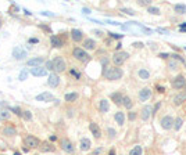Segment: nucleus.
<instances>
[{
    "label": "nucleus",
    "mask_w": 186,
    "mask_h": 155,
    "mask_svg": "<svg viewBox=\"0 0 186 155\" xmlns=\"http://www.w3.org/2000/svg\"><path fill=\"white\" fill-rule=\"evenodd\" d=\"M174 121H175V119H174L171 115H167L164 118H161L160 125H161V127H163L164 130H169V129L174 127Z\"/></svg>",
    "instance_id": "20e7f679"
},
{
    "label": "nucleus",
    "mask_w": 186,
    "mask_h": 155,
    "mask_svg": "<svg viewBox=\"0 0 186 155\" xmlns=\"http://www.w3.org/2000/svg\"><path fill=\"white\" fill-rule=\"evenodd\" d=\"M108 135H110V137H111V139H114V137H115V130H114V129H111V127H108Z\"/></svg>",
    "instance_id": "a19ab883"
},
{
    "label": "nucleus",
    "mask_w": 186,
    "mask_h": 155,
    "mask_svg": "<svg viewBox=\"0 0 186 155\" xmlns=\"http://www.w3.org/2000/svg\"><path fill=\"white\" fill-rule=\"evenodd\" d=\"M102 152H103V148L100 147V148H96V150H94V151H93L90 155H100Z\"/></svg>",
    "instance_id": "58836bf2"
},
{
    "label": "nucleus",
    "mask_w": 186,
    "mask_h": 155,
    "mask_svg": "<svg viewBox=\"0 0 186 155\" xmlns=\"http://www.w3.org/2000/svg\"><path fill=\"white\" fill-rule=\"evenodd\" d=\"M13 111H14L15 114L18 115V116H22V112H21V109H20V108H18V107H15V108H14Z\"/></svg>",
    "instance_id": "79ce46f5"
},
{
    "label": "nucleus",
    "mask_w": 186,
    "mask_h": 155,
    "mask_svg": "<svg viewBox=\"0 0 186 155\" xmlns=\"http://www.w3.org/2000/svg\"><path fill=\"white\" fill-rule=\"evenodd\" d=\"M22 118H24L25 121H31L32 119L31 111H22Z\"/></svg>",
    "instance_id": "72a5a7b5"
},
{
    "label": "nucleus",
    "mask_w": 186,
    "mask_h": 155,
    "mask_svg": "<svg viewBox=\"0 0 186 155\" xmlns=\"http://www.w3.org/2000/svg\"><path fill=\"white\" fill-rule=\"evenodd\" d=\"M174 11H175L176 14H185L186 13V6L185 4H181V3H178L174 6Z\"/></svg>",
    "instance_id": "b1692460"
},
{
    "label": "nucleus",
    "mask_w": 186,
    "mask_h": 155,
    "mask_svg": "<svg viewBox=\"0 0 186 155\" xmlns=\"http://www.w3.org/2000/svg\"><path fill=\"white\" fill-rule=\"evenodd\" d=\"M9 116H10V114L6 111V109H0V119L3 121V119H9Z\"/></svg>",
    "instance_id": "f704fd0d"
},
{
    "label": "nucleus",
    "mask_w": 186,
    "mask_h": 155,
    "mask_svg": "<svg viewBox=\"0 0 186 155\" xmlns=\"http://www.w3.org/2000/svg\"><path fill=\"white\" fill-rule=\"evenodd\" d=\"M31 72L33 76H46L47 75V69L46 68H41V67H36V68H32Z\"/></svg>",
    "instance_id": "dca6fc26"
},
{
    "label": "nucleus",
    "mask_w": 186,
    "mask_h": 155,
    "mask_svg": "<svg viewBox=\"0 0 186 155\" xmlns=\"http://www.w3.org/2000/svg\"><path fill=\"white\" fill-rule=\"evenodd\" d=\"M38 39H36V38H32V39H29V43H38Z\"/></svg>",
    "instance_id": "8fccbe9b"
},
{
    "label": "nucleus",
    "mask_w": 186,
    "mask_h": 155,
    "mask_svg": "<svg viewBox=\"0 0 186 155\" xmlns=\"http://www.w3.org/2000/svg\"><path fill=\"white\" fill-rule=\"evenodd\" d=\"M41 150L43 151V152H47V151H49V152H53V151L56 150V147H54L53 144H49V143H43L42 147H41Z\"/></svg>",
    "instance_id": "393cba45"
},
{
    "label": "nucleus",
    "mask_w": 186,
    "mask_h": 155,
    "mask_svg": "<svg viewBox=\"0 0 186 155\" xmlns=\"http://www.w3.org/2000/svg\"><path fill=\"white\" fill-rule=\"evenodd\" d=\"M75 100H78V93H68V94H65V101L71 103V101H75Z\"/></svg>",
    "instance_id": "7c9ffc66"
},
{
    "label": "nucleus",
    "mask_w": 186,
    "mask_h": 155,
    "mask_svg": "<svg viewBox=\"0 0 186 155\" xmlns=\"http://www.w3.org/2000/svg\"><path fill=\"white\" fill-rule=\"evenodd\" d=\"M90 145H92V143H90V140L89 139H82L81 140V150L82 151H88V150H90Z\"/></svg>",
    "instance_id": "4be33fe9"
},
{
    "label": "nucleus",
    "mask_w": 186,
    "mask_h": 155,
    "mask_svg": "<svg viewBox=\"0 0 186 155\" xmlns=\"http://www.w3.org/2000/svg\"><path fill=\"white\" fill-rule=\"evenodd\" d=\"M83 13H85V14H89V13H90V11H89V9H83Z\"/></svg>",
    "instance_id": "5fc2aeb1"
},
{
    "label": "nucleus",
    "mask_w": 186,
    "mask_h": 155,
    "mask_svg": "<svg viewBox=\"0 0 186 155\" xmlns=\"http://www.w3.org/2000/svg\"><path fill=\"white\" fill-rule=\"evenodd\" d=\"M72 55L78 60V61H81V62H88L89 61V54L85 51L83 49H79V47H76V49H74V51H72Z\"/></svg>",
    "instance_id": "7ed1b4c3"
},
{
    "label": "nucleus",
    "mask_w": 186,
    "mask_h": 155,
    "mask_svg": "<svg viewBox=\"0 0 186 155\" xmlns=\"http://www.w3.org/2000/svg\"><path fill=\"white\" fill-rule=\"evenodd\" d=\"M111 35V38H114V39H121L122 38V35H118V33H110Z\"/></svg>",
    "instance_id": "37998d69"
},
{
    "label": "nucleus",
    "mask_w": 186,
    "mask_h": 155,
    "mask_svg": "<svg viewBox=\"0 0 186 155\" xmlns=\"http://www.w3.org/2000/svg\"><path fill=\"white\" fill-rule=\"evenodd\" d=\"M27 78H28V72H27L25 69H24V71H21V73H20V80H22V82H24Z\"/></svg>",
    "instance_id": "c9c22d12"
},
{
    "label": "nucleus",
    "mask_w": 186,
    "mask_h": 155,
    "mask_svg": "<svg viewBox=\"0 0 186 155\" xmlns=\"http://www.w3.org/2000/svg\"><path fill=\"white\" fill-rule=\"evenodd\" d=\"M53 64H54V71L56 72H64L65 71V68H67V65H65V61H64V58L62 57H56L54 60H53Z\"/></svg>",
    "instance_id": "39448f33"
},
{
    "label": "nucleus",
    "mask_w": 186,
    "mask_h": 155,
    "mask_svg": "<svg viewBox=\"0 0 186 155\" xmlns=\"http://www.w3.org/2000/svg\"><path fill=\"white\" fill-rule=\"evenodd\" d=\"M25 55H27V51H25L22 47H14V49H13V57H14V58L22 60Z\"/></svg>",
    "instance_id": "ddd939ff"
},
{
    "label": "nucleus",
    "mask_w": 186,
    "mask_h": 155,
    "mask_svg": "<svg viewBox=\"0 0 186 155\" xmlns=\"http://www.w3.org/2000/svg\"><path fill=\"white\" fill-rule=\"evenodd\" d=\"M172 87L174 89H176V90H179V89H182V87H185L186 86V79L183 75H178L176 78H174L172 79Z\"/></svg>",
    "instance_id": "423d86ee"
},
{
    "label": "nucleus",
    "mask_w": 186,
    "mask_h": 155,
    "mask_svg": "<svg viewBox=\"0 0 186 155\" xmlns=\"http://www.w3.org/2000/svg\"><path fill=\"white\" fill-rule=\"evenodd\" d=\"M135 47H143V43H134Z\"/></svg>",
    "instance_id": "3c124183"
},
{
    "label": "nucleus",
    "mask_w": 186,
    "mask_h": 155,
    "mask_svg": "<svg viewBox=\"0 0 186 155\" xmlns=\"http://www.w3.org/2000/svg\"><path fill=\"white\" fill-rule=\"evenodd\" d=\"M111 100H113V101L117 104V105H122V101H124V96L120 93V92H117V93H113V94H111Z\"/></svg>",
    "instance_id": "f3484780"
},
{
    "label": "nucleus",
    "mask_w": 186,
    "mask_h": 155,
    "mask_svg": "<svg viewBox=\"0 0 186 155\" xmlns=\"http://www.w3.org/2000/svg\"><path fill=\"white\" fill-rule=\"evenodd\" d=\"M3 135H6V136H15V135H17V130H15V127H4V129H3Z\"/></svg>",
    "instance_id": "c756f323"
},
{
    "label": "nucleus",
    "mask_w": 186,
    "mask_h": 155,
    "mask_svg": "<svg viewBox=\"0 0 186 155\" xmlns=\"http://www.w3.org/2000/svg\"><path fill=\"white\" fill-rule=\"evenodd\" d=\"M46 69H54V64H53V61L46 62Z\"/></svg>",
    "instance_id": "ea45409f"
},
{
    "label": "nucleus",
    "mask_w": 186,
    "mask_h": 155,
    "mask_svg": "<svg viewBox=\"0 0 186 155\" xmlns=\"http://www.w3.org/2000/svg\"><path fill=\"white\" fill-rule=\"evenodd\" d=\"M89 129H90V132H92V135L96 137V139H100L102 137V130H100V127H99V125L92 122V123L89 125Z\"/></svg>",
    "instance_id": "4468645a"
},
{
    "label": "nucleus",
    "mask_w": 186,
    "mask_h": 155,
    "mask_svg": "<svg viewBox=\"0 0 186 155\" xmlns=\"http://www.w3.org/2000/svg\"><path fill=\"white\" fill-rule=\"evenodd\" d=\"M114 119H115V122L120 125V126H122L125 122V115L124 112H121V111H118V112H115V115H114Z\"/></svg>",
    "instance_id": "aec40b11"
},
{
    "label": "nucleus",
    "mask_w": 186,
    "mask_h": 155,
    "mask_svg": "<svg viewBox=\"0 0 186 155\" xmlns=\"http://www.w3.org/2000/svg\"><path fill=\"white\" fill-rule=\"evenodd\" d=\"M122 105H124L126 109H131V108H132V105H134V103H132V100H131L128 96H124V101H122Z\"/></svg>",
    "instance_id": "c85d7f7f"
},
{
    "label": "nucleus",
    "mask_w": 186,
    "mask_h": 155,
    "mask_svg": "<svg viewBox=\"0 0 186 155\" xmlns=\"http://www.w3.org/2000/svg\"><path fill=\"white\" fill-rule=\"evenodd\" d=\"M99 109H100V112H103V114L108 112V109H110V104H108V101H107L106 98L100 101V104H99Z\"/></svg>",
    "instance_id": "412c9836"
},
{
    "label": "nucleus",
    "mask_w": 186,
    "mask_h": 155,
    "mask_svg": "<svg viewBox=\"0 0 186 155\" xmlns=\"http://www.w3.org/2000/svg\"><path fill=\"white\" fill-rule=\"evenodd\" d=\"M168 67H169V69H176L178 64H176L175 61H169V62H168Z\"/></svg>",
    "instance_id": "4c0bfd02"
},
{
    "label": "nucleus",
    "mask_w": 186,
    "mask_h": 155,
    "mask_svg": "<svg viewBox=\"0 0 186 155\" xmlns=\"http://www.w3.org/2000/svg\"><path fill=\"white\" fill-rule=\"evenodd\" d=\"M22 151H25V152H28V151H29V148H28V147H24V148H22Z\"/></svg>",
    "instance_id": "4d7b16f0"
},
{
    "label": "nucleus",
    "mask_w": 186,
    "mask_h": 155,
    "mask_svg": "<svg viewBox=\"0 0 186 155\" xmlns=\"http://www.w3.org/2000/svg\"><path fill=\"white\" fill-rule=\"evenodd\" d=\"M182 125H183V119H182V118H176L175 121H174V129H175V130H179V129L182 127Z\"/></svg>",
    "instance_id": "2f4dec72"
},
{
    "label": "nucleus",
    "mask_w": 186,
    "mask_h": 155,
    "mask_svg": "<svg viewBox=\"0 0 186 155\" xmlns=\"http://www.w3.org/2000/svg\"><path fill=\"white\" fill-rule=\"evenodd\" d=\"M58 83H60L58 75H57V73H50V75H49V79H47V84H49L50 87H57Z\"/></svg>",
    "instance_id": "f8f14e48"
},
{
    "label": "nucleus",
    "mask_w": 186,
    "mask_h": 155,
    "mask_svg": "<svg viewBox=\"0 0 186 155\" xmlns=\"http://www.w3.org/2000/svg\"><path fill=\"white\" fill-rule=\"evenodd\" d=\"M138 75H139V78L142 79V80H147L149 78H150V72L147 71V69H139V72H138Z\"/></svg>",
    "instance_id": "a878e982"
},
{
    "label": "nucleus",
    "mask_w": 186,
    "mask_h": 155,
    "mask_svg": "<svg viewBox=\"0 0 186 155\" xmlns=\"http://www.w3.org/2000/svg\"><path fill=\"white\" fill-rule=\"evenodd\" d=\"M42 62H43V58H42V57H36V58H32V60H29L27 64H28L29 67H35V68H36V67H39V65H41Z\"/></svg>",
    "instance_id": "5701e85b"
},
{
    "label": "nucleus",
    "mask_w": 186,
    "mask_h": 155,
    "mask_svg": "<svg viewBox=\"0 0 186 155\" xmlns=\"http://www.w3.org/2000/svg\"><path fill=\"white\" fill-rule=\"evenodd\" d=\"M24 143H25V145H28V148H36L38 145L41 144L39 139L35 137V136H27L25 140H24Z\"/></svg>",
    "instance_id": "6e6552de"
},
{
    "label": "nucleus",
    "mask_w": 186,
    "mask_h": 155,
    "mask_svg": "<svg viewBox=\"0 0 186 155\" xmlns=\"http://www.w3.org/2000/svg\"><path fill=\"white\" fill-rule=\"evenodd\" d=\"M149 3H150L149 0H142V1H139V4H140V6H146V4H149Z\"/></svg>",
    "instance_id": "a18cd8bd"
},
{
    "label": "nucleus",
    "mask_w": 186,
    "mask_h": 155,
    "mask_svg": "<svg viewBox=\"0 0 186 155\" xmlns=\"http://www.w3.org/2000/svg\"><path fill=\"white\" fill-rule=\"evenodd\" d=\"M0 26H1V20H0Z\"/></svg>",
    "instance_id": "bf43d9fd"
},
{
    "label": "nucleus",
    "mask_w": 186,
    "mask_h": 155,
    "mask_svg": "<svg viewBox=\"0 0 186 155\" xmlns=\"http://www.w3.org/2000/svg\"><path fill=\"white\" fill-rule=\"evenodd\" d=\"M128 118H129L131 121H134L135 118H136V114H135V112H129V115H128Z\"/></svg>",
    "instance_id": "c03bdc74"
},
{
    "label": "nucleus",
    "mask_w": 186,
    "mask_h": 155,
    "mask_svg": "<svg viewBox=\"0 0 186 155\" xmlns=\"http://www.w3.org/2000/svg\"><path fill=\"white\" fill-rule=\"evenodd\" d=\"M50 42H52L53 47H61V44H62V42L60 40L56 35H52V36H50Z\"/></svg>",
    "instance_id": "bb28decb"
},
{
    "label": "nucleus",
    "mask_w": 186,
    "mask_h": 155,
    "mask_svg": "<svg viewBox=\"0 0 186 155\" xmlns=\"http://www.w3.org/2000/svg\"><path fill=\"white\" fill-rule=\"evenodd\" d=\"M160 57H161V58H168L169 55H168L167 53H161V54H160Z\"/></svg>",
    "instance_id": "49530a36"
},
{
    "label": "nucleus",
    "mask_w": 186,
    "mask_h": 155,
    "mask_svg": "<svg viewBox=\"0 0 186 155\" xmlns=\"http://www.w3.org/2000/svg\"><path fill=\"white\" fill-rule=\"evenodd\" d=\"M71 38H72L74 42H81L83 38V33L82 31H79V29H72L71 31Z\"/></svg>",
    "instance_id": "a211bd4d"
},
{
    "label": "nucleus",
    "mask_w": 186,
    "mask_h": 155,
    "mask_svg": "<svg viewBox=\"0 0 186 155\" xmlns=\"http://www.w3.org/2000/svg\"><path fill=\"white\" fill-rule=\"evenodd\" d=\"M108 155H115V151H114V150H110V152H108Z\"/></svg>",
    "instance_id": "6e6d98bb"
},
{
    "label": "nucleus",
    "mask_w": 186,
    "mask_h": 155,
    "mask_svg": "<svg viewBox=\"0 0 186 155\" xmlns=\"http://www.w3.org/2000/svg\"><path fill=\"white\" fill-rule=\"evenodd\" d=\"M83 47H85L86 50H94V49H96V42L93 40V39H85Z\"/></svg>",
    "instance_id": "6ab92c4d"
},
{
    "label": "nucleus",
    "mask_w": 186,
    "mask_h": 155,
    "mask_svg": "<svg viewBox=\"0 0 186 155\" xmlns=\"http://www.w3.org/2000/svg\"><path fill=\"white\" fill-rule=\"evenodd\" d=\"M122 69L121 68H118V67H113V68H107L106 71H104V78L106 79H108V80H118V79H121L122 78Z\"/></svg>",
    "instance_id": "f257e3e1"
},
{
    "label": "nucleus",
    "mask_w": 186,
    "mask_h": 155,
    "mask_svg": "<svg viewBox=\"0 0 186 155\" xmlns=\"http://www.w3.org/2000/svg\"><path fill=\"white\" fill-rule=\"evenodd\" d=\"M142 154H143L142 145H135L134 148L131 150V152H129V155H142Z\"/></svg>",
    "instance_id": "cd10ccee"
},
{
    "label": "nucleus",
    "mask_w": 186,
    "mask_h": 155,
    "mask_svg": "<svg viewBox=\"0 0 186 155\" xmlns=\"http://www.w3.org/2000/svg\"><path fill=\"white\" fill-rule=\"evenodd\" d=\"M147 11H149L150 14L160 15V9H158V7H155V6H149V7H147Z\"/></svg>",
    "instance_id": "473e14b6"
},
{
    "label": "nucleus",
    "mask_w": 186,
    "mask_h": 155,
    "mask_svg": "<svg viewBox=\"0 0 186 155\" xmlns=\"http://www.w3.org/2000/svg\"><path fill=\"white\" fill-rule=\"evenodd\" d=\"M185 103H186V93H179L172 98V104L175 107H179V105H182V104H185Z\"/></svg>",
    "instance_id": "9b49d317"
},
{
    "label": "nucleus",
    "mask_w": 186,
    "mask_h": 155,
    "mask_svg": "<svg viewBox=\"0 0 186 155\" xmlns=\"http://www.w3.org/2000/svg\"><path fill=\"white\" fill-rule=\"evenodd\" d=\"M60 145H61L62 150H64L65 152H68V154H74V151H75L74 144L68 139H61V140H60Z\"/></svg>",
    "instance_id": "0eeeda50"
},
{
    "label": "nucleus",
    "mask_w": 186,
    "mask_h": 155,
    "mask_svg": "<svg viewBox=\"0 0 186 155\" xmlns=\"http://www.w3.org/2000/svg\"><path fill=\"white\" fill-rule=\"evenodd\" d=\"M185 90H186V86H185Z\"/></svg>",
    "instance_id": "052dcab7"
},
{
    "label": "nucleus",
    "mask_w": 186,
    "mask_h": 155,
    "mask_svg": "<svg viewBox=\"0 0 186 155\" xmlns=\"http://www.w3.org/2000/svg\"><path fill=\"white\" fill-rule=\"evenodd\" d=\"M157 90H158L160 93H164V90H165V89H164V87H161V86H157Z\"/></svg>",
    "instance_id": "de8ad7c7"
},
{
    "label": "nucleus",
    "mask_w": 186,
    "mask_h": 155,
    "mask_svg": "<svg viewBox=\"0 0 186 155\" xmlns=\"http://www.w3.org/2000/svg\"><path fill=\"white\" fill-rule=\"evenodd\" d=\"M14 155H20V152H15V154H14Z\"/></svg>",
    "instance_id": "13d9d810"
},
{
    "label": "nucleus",
    "mask_w": 186,
    "mask_h": 155,
    "mask_svg": "<svg viewBox=\"0 0 186 155\" xmlns=\"http://www.w3.org/2000/svg\"><path fill=\"white\" fill-rule=\"evenodd\" d=\"M53 100V94L49 92H45V93L36 96V101H52Z\"/></svg>",
    "instance_id": "2eb2a0df"
},
{
    "label": "nucleus",
    "mask_w": 186,
    "mask_h": 155,
    "mask_svg": "<svg viewBox=\"0 0 186 155\" xmlns=\"http://www.w3.org/2000/svg\"><path fill=\"white\" fill-rule=\"evenodd\" d=\"M121 11H122V13H125V14H129V15H135V14H136L132 9H121Z\"/></svg>",
    "instance_id": "e433bc0d"
},
{
    "label": "nucleus",
    "mask_w": 186,
    "mask_h": 155,
    "mask_svg": "<svg viewBox=\"0 0 186 155\" xmlns=\"http://www.w3.org/2000/svg\"><path fill=\"white\" fill-rule=\"evenodd\" d=\"M154 109H153V107L151 105H145L143 107V109L140 111V118H142V121H149V118H150V115L153 112Z\"/></svg>",
    "instance_id": "1a4fd4ad"
},
{
    "label": "nucleus",
    "mask_w": 186,
    "mask_h": 155,
    "mask_svg": "<svg viewBox=\"0 0 186 155\" xmlns=\"http://www.w3.org/2000/svg\"><path fill=\"white\" fill-rule=\"evenodd\" d=\"M128 58H129V54L126 51H115L113 55V62L115 67H121Z\"/></svg>",
    "instance_id": "f03ea898"
},
{
    "label": "nucleus",
    "mask_w": 186,
    "mask_h": 155,
    "mask_svg": "<svg viewBox=\"0 0 186 155\" xmlns=\"http://www.w3.org/2000/svg\"><path fill=\"white\" fill-rule=\"evenodd\" d=\"M181 31H186V24H183V25H181Z\"/></svg>",
    "instance_id": "864d4df0"
},
{
    "label": "nucleus",
    "mask_w": 186,
    "mask_h": 155,
    "mask_svg": "<svg viewBox=\"0 0 186 155\" xmlns=\"http://www.w3.org/2000/svg\"><path fill=\"white\" fill-rule=\"evenodd\" d=\"M150 97H151V89L150 87H143L139 92V100L140 101H147Z\"/></svg>",
    "instance_id": "9d476101"
},
{
    "label": "nucleus",
    "mask_w": 186,
    "mask_h": 155,
    "mask_svg": "<svg viewBox=\"0 0 186 155\" xmlns=\"http://www.w3.org/2000/svg\"><path fill=\"white\" fill-rule=\"evenodd\" d=\"M71 73H72V75H75V78H76V79H79V73H76L74 69H71Z\"/></svg>",
    "instance_id": "09e8293b"
},
{
    "label": "nucleus",
    "mask_w": 186,
    "mask_h": 155,
    "mask_svg": "<svg viewBox=\"0 0 186 155\" xmlns=\"http://www.w3.org/2000/svg\"><path fill=\"white\" fill-rule=\"evenodd\" d=\"M160 105H161V103H157V105L154 107V112H157L158 111V108H160Z\"/></svg>",
    "instance_id": "603ef678"
}]
</instances>
